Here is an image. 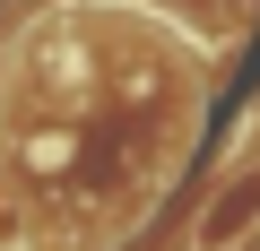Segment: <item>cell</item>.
<instances>
[{
  "instance_id": "obj_1",
  "label": "cell",
  "mask_w": 260,
  "mask_h": 251,
  "mask_svg": "<svg viewBox=\"0 0 260 251\" xmlns=\"http://www.w3.org/2000/svg\"><path fill=\"white\" fill-rule=\"evenodd\" d=\"M251 234H260V165H234V173L217 182V199L200 208L191 242H200V251H243Z\"/></svg>"
}]
</instances>
